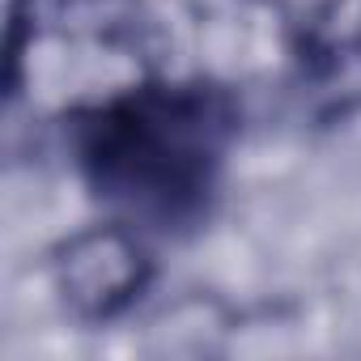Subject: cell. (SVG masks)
I'll list each match as a JSON object with an SVG mask.
<instances>
[{"mask_svg": "<svg viewBox=\"0 0 361 361\" xmlns=\"http://www.w3.org/2000/svg\"><path fill=\"white\" fill-rule=\"evenodd\" d=\"M226 111L204 90H136L85 128V166L106 200L149 221L200 213L226 153Z\"/></svg>", "mask_w": 361, "mask_h": 361, "instance_id": "obj_1", "label": "cell"}]
</instances>
